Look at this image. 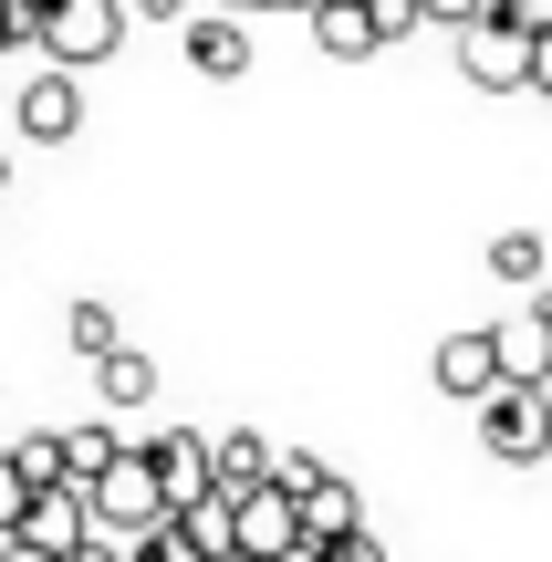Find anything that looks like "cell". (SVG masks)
<instances>
[{"instance_id":"1","label":"cell","mask_w":552,"mask_h":562,"mask_svg":"<svg viewBox=\"0 0 552 562\" xmlns=\"http://www.w3.org/2000/svg\"><path fill=\"white\" fill-rule=\"evenodd\" d=\"M83 510H94V542H136V531H157L167 501H157V469H146V448H115V459L94 469V490H83Z\"/></svg>"},{"instance_id":"2","label":"cell","mask_w":552,"mask_h":562,"mask_svg":"<svg viewBox=\"0 0 552 562\" xmlns=\"http://www.w3.org/2000/svg\"><path fill=\"white\" fill-rule=\"evenodd\" d=\"M480 448H491L500 469L552 459V385H491V396H480Z\"/></svg>"},{"instance_id":"3","label":"cell","mask_w":552,"mask_h":562,"mask_svg":"<svg viewBox=\"0 0 552 562\" xmlns=\"http://www.w3.org/2000/svg\"><path fill=\"white\" fill-rule=\"evenodd\" d=\"M32 42L53 53V74H83V63H104L125 42V0H53L32 21Z\"/></svg>"},{"instance_id":"4","label":"cell","mask_w":552,"mask_h":562,"mask_svg":"<svg viewBox=\"0 0 552 562\" xmlns=\"http://www.w3.org/2000/svg\"><path fill=\"white\" fill-rule=\"evenodd\" d=\"M459 74H470L480 94H532V32L500 21V11L459 21Z\"/></svg>"},{"instance_id":"5","label":"cell","mask_w":552,"mask_h":562,"mask_svg":"<svg viewBox=\"0 0 552 562\" xmlns=\"http://www.w3.org/2000/svg\"><path fill=\"white\" fill-rule=\"evenodd\" d=\"M292 542H303V510H292V490H250V501H229V552L240 562H282Z\"/></svg>"},{"instance_id":"6","label":"cell","mask_w":552,"mask_h":562,"mask_svg":"<svg viewBox=\"0 0 552 562\" xmlns=\"http://www.w3.org/2000/svg\"><path fill=\"white\" fill-rule=\"evenodd\" d=\"M11 542L74 562L83 542H94V510H83V490H32V501H21V521H11Z\"/></svg>"},{"instance_id":"7","label":"cell","mask_w":552,"mask_h":562,"mask_svg":"<svg viewBox=\"0 0 552 562\" xmlns=\"http://www.w3.org/2000/svg\"><path fill=\"white\" fill-rule=\"evenodd\" d=\"M11 125H21L32 146H74V136H83V83H74V74H32V83L11 94Z\"/></svg>"},{"instance_id":"8","label":"cell","mask_w":552,"mask_h":562,"mask_svg":"<svg viewBox=\"0 0 552 562\" xmlns=\"http://www.w3.org/2000/svg\"><path fill=\"white\" fill-rule=\"evenodd\" d=\"M136 448H146V469H157V501L167 510L209 501V438H199V427H157V438H136Z\"/></svg>"},{"instance_id":"9","label":"cell","mask_w":552,"mask_h":562,"mask_svg":"<svg viewBox=\"0 0 552 562\" xmlns=\"http://www.w3.org/2000/svg\"><path fill=\"white\" fill-rule=\"evenodd\" d=\"M178 32H188V63H199L209 83H240L250 74V21L240 11H188Z\"/></svg>"},{"instance_id":"10","label":"cell","mask_w":552,"mask_h":562,"mask_svg":"<svg viewBox=\"0 0 552 562\" xmlns=\"http://www.w3.org/2000/svg\"><path fill=\"white\" fill-rule=\"evenodd\" d=\"M428 375H438V396H459V406H480L500 385V355H491V334H449L428 355Z\"/></svg>"},{"instance_id":"11","label":"cell","mask_w":552,"mask_h":562,"mask_svg":"<svg viewBox=\"0 0 552 562\" xmlns=\"http://www.w3.org/2000/svg\"><path fill=\"white\" fill-rule=\"evenodd\" d=\"M261 480H271V438H261V427H229V438H209V490H219V501H250Z\"/></svg>"},{"instance_id":"12","label":"cell","mask_w":552,"mask_h":562,"mask_svg":"<svg viewBox=\"0 0 552 562\" xmlns=\"http://www.w3.org/2000/svg\"><path fill=\"white\" fill-rule=\"evenodd\" d=\"M292 510H303V542H345V531H365V501H354V480H313V490H292Z\"/></svg>"},{"instance_id":"13","label":"cell","mask_w":552,"mask_h":562,"mask_svg":"<svg viewBox=\"0 0 552 562\" xmlns=\"http://www.w3.org/2000/svg\"><path fill=\"white\" fill-rule=\"evenodd\" d=\"M491 355H500V385H542V375H552V334H542V313L491 323Z\"/></svg>"},{"instance_id":"14","label":"cell","mask_w":552,"mask_h":562,"mask_svg":"<svg viewBox=\"0 0 552 562\" xmlns=\"http://www.w3.org/2000/svg\"><path fill=\"white\" fill-rule=\"evenodd\" d=\"M94 396L115 406V417H136V406L157 396V364H146L136 344H115V355H94Z\"/></svg>"},{"instance_id":"15","label":"cell","mask_w":552,"mask_h":562,"mask_svg":"<svg viewBox=\"0 0 552 562\" xmlns=\"http://www.w3.org/2000/svg\"><path fill=\"white\" fill-rule=\"evenodd\" d=\"M313 42H324L334 63H365V53H375V21H365V0H313Z\"/></svg>"},{"instance_id":"16","label":"cell","mask_w":552,"mask_h":562,"mask_svg":"<svg viewBox=\"0 0 552 562\" xmlns=\"http://www.w3.org/2000/svg\"><path fill=\"white\" fill-rule=\"evenodd\" d=\"M115 427H104V417H83V427H63V490H94V469L104 459H115Z\"/></svg>"},{"instance_id":"17","label":"cell","mask_w":552,"mask_h":562,"mask_svg":"<svg viewBox=\"0 0 552 562\" xmlns=\"http://www.w3.org/2000/svg\"><path fill=\"white\" fill-rule=\"evenodd\" d=\"M0 459H11L21 490H63V427H32V438H11Z\"/></svg>"},{"instance_id":"18","label":"cell","mask_w":552,"mask_h":562,"mask_svg":"<svg viewBox=\"0 0 552 562\" xmlns=\"http://www.w3.org/2000/svg\"><path fill=\"white\" fill-rule=\"evenodd\" d=\"M167 521H178V531H188V542H199L209 562L229 552V501H219V490H209V501H188V510H167Z\"/></svg>"},{"instance_id":"19","label":"cell","mask_w":552,"mask_h":562,"mask_svg":"<svg viewBox=\"0 0 552 562\" xmlns=\"http://www.w3.org/2000/svg\"><path fill=\"white\" fill-rule=\"evenodd\" d=\"M115 552H125V562H209V552L188 542L178 521H157V531H136V542H115Z\"/></svg>"},{"instance_id":"20","label":"cell","mask_w":552,"mask_h":562,"mask_svg":"<svg viewBox=\"0 0 552 562\" xmlns=\"http://www.w3.org/2000/svg\"><path fill=\"white\" fill-rule=\"evenodd\" d=\"M63 334H74V355H83V364H94V355H115V344H125L104 302H74V323H63Z\"/></svg>"},{"instance_id":"21","label":"cell","mask_w":552,"mask_h":562,"mask_svg":"<svg viewBox=\"0 0 552 562\" xmlns=\"http://www.w3.org/2000/svg\"><path fill=\"white\" fill-rule=\"evenodd\" d=\"M491 271L500 281H542V240H532V229H500V240H491Z\"/></svg>"},{"instance_id":"22","label":"cell","mask_w":552,"mask_h":562,"mask_svg":"<svg viewBox=\"0 0 552 562\" xmlns=\"http://www.w3.org/2000/svg\"><path fill=\"white\" fill-rule=\"evenodd\" d=\"M365 21H375V42H396V32H417L428 11H417V0H365Z\"/></svg>"},{"instance_id":"23","label":"cell","mask_w":552,"mask_h":562,"mask_svg":"<svg viewBox=\"0 0 552 562\" xmlns=\"http://www.w3.org/2000/svg\"><path fill=\"white\" fill-rule=\"evenodd\" d=\"M324 562H386V542L375 531H345V542H324Z\"/></svg>"},{"instance_id":"24","label":"cell","mask_w":552,"mask_h":562,"mask_svg":"<svg viewBox=\"0 0 552 562\" xmlns=\"http://www.w3.org/2000/svg\"><path fill=\"white\" fill-rule=\"evenodd\" d=\"M500 21H521V32H552V0H491Z\"/></svg>"},{"instance_id":"25","label":"cell","mask_w":552,"mask_h":562,"mask_svg":"<svg viewBox=\"0 0 552 562\" xmlns=\"http://www.w3.org/2000/svg\"><path fill=\"white\" fill-rule=\"evenodd\" d=\"M21 501H32V490L11 480V459H0V542H11V521H21Z\"/></svg>"},{"instance_id":"26","label":"cell","mask_w":552,"mask_h":562,"mask_svg":"<svg viewBox=\"0 0 552 562\" xmlns=\"http://www.w3.org/2000/svg\"><path fill=\"white\" fill-rule=\"evenodd\" d=\"M417 11H428V21H449V32H459V21H480L491 0H417Z\"/></svg>"},{"instance_id":"27","label":"cell","mask_w":552,"mask_h":562,"mask_svg":"<svg viewBox=\"0 0 552 562\" xmlns=\"http://www.w3.org/2000/svg\"><path fill=\"white\" fill-rule=\"evenodd\" d=\"M199 0H125V21H188Z\"/></svg>"},{"instance_id":"28","label":"cell","mask_w":552,"mask_h":562,"mask_svg":"<svg viewBox=\"0 0 552 562\" xmlns=\"http://www.w3.org/2000/svg\"><path fill=\"white\" fill-rule=\"evenodd\" d=\"M11 42H32V11H11V0H0V63H11Z\"/></svg>"},{"instance_id":"29","label":"cell","mask_w":552,"mask_h":562,"mask_svg":"<svg viewBox=\"0 0 552 562\" xmlns=\"http://www.w3.org/2000/svg\"><path fill=\"white\" fill-rule=\"evenodd\" d=\"M532 94H552V32H532Z\"/></svg>"},{"instance_id":"30","label":"cell","mask_w":552,"mask_h":562,"mask_svg":"<svg viewBox=\"0 0 552 562\" xmlns=\"http://www.w3.org/2000/svg\"><path fill=\"white\" fill-rule=\"evenodd\" d=\"M74 562H125V552H115V542H83V552H74Z\"/></svg>"},{"instance_id":"31","label":"cell","mask_w":552,"mask_h":562,"mask_svg":"<svg viewBox=\"0 0 552 562\" xmlns=\"http://www.w3.org/2000/svg\"><path fill=\"white\" fill-rule=\"evenodd\" d=\"M0 562H53V552H32V542H11V552H0Z\"/></svg>"},{"instance_id":"32","label":"cell","mask_w":552,"mask_h":562,"mask_svg":"<svg viewBox=\"0 0 552 562\" xmlns=\"http://www.w3.org/2000/svg\"><path fill=\"white\" fill-rule=\"evenodd\" d=\"M209 11H261V0H209Z\"/></svg>"},{"instance_id":"33","label":"cell","mask_w":552,"mask_h":562,"mask_svg":"<svg viewBox=\"0 0 552 562\" xmlns=\"http://www.w3.org/2000/svg\"><path fill=\"white\" fill-rule=\"evenodd\" d=\"M11 11H32V21H42V11H53V0H11Z\"/></svg>"},{"instance_id":"34","label":"cell","mask_w":552,"mask_h":562,"mask_svg":"<svg viewBox=\"0 0 552 562\" xmlns=\"http://www.w3.org/2000/svg\"><path fill=\"white\" fill-rule=\"evenodd\" d=\"M532 313H542V334H552V292H542V302H532Z\"/></svg>"},{"instance_id":"35","label":"cell","mask_w":552,"mask_h":562,"mask_svg":"<svg viewBox=\"0 0 552 562\" xmlns=\"http://www.w3.org/2000/svg\"><path fill=\"white\" fill-rule=\"evenodd\" d=\"M219 562H240V552H219Z\"/></svg>"}]
</instances>
